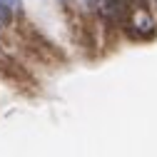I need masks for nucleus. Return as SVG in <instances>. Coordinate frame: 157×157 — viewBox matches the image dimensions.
<instances>
[{"label": "nucleus", "instance_id": "obj_1", "mask_svg": "<svg viewBox=\"0 0 157 157\" xmlns=\"http://www.w3.org/2000/svg\"><path fill=\"white\" fill-rule=\"evenodd\" d=\"M122 23L130 37L135 40H147L157 33L155 20H152V13L145 5V0H127L125 13H122Z\"/></svg>", "mask_w": 157, "mask_h": 157}, {"label": "nucleus", "instance_id": "obj_2", "mask_svg": "<svg viewBox=\"0 0 157 157\" xmlns=\"http://www.w3.org/2000/svg\"><path fill=\"white\" fill-rule=\"evenodd\" d=\"M97 8H100V13L105 17H115L117 15V3L115 0H97Z\"/></svg>", "mask_w": 157, "mask_h": 157}, {"label": "nucleus", "instance_id": "obj_3", "mask_svg": "<svg viewBox=\"0 0 157 157\" xmlns=\"http://www.w3.org/2000/svg\"><path fill=\"white\" fill-rule=\"evenodd\" d=\"M10 13H13V10L3 3V0H0V23H3V25H5V23H10Z\"/></svg>", "mask_w": 157, "mask_h": 157}, {"label": "nucleus", "instance_id": "obj_4", "mask_svg": "<svg viewBox=\"0 0 157 157\" xmlns=\"http://www.w3.org/2000/svg\"><path fill=\"white\" fill-rule=\"evenodd\" d=\"M3 3H5L10 10H20V8H23V0H3Z\"/></svg>", "mask_w": 157, "mask_h": 157}]
</instances>
